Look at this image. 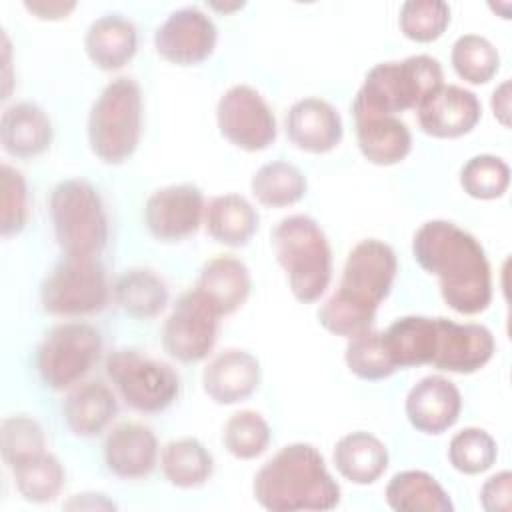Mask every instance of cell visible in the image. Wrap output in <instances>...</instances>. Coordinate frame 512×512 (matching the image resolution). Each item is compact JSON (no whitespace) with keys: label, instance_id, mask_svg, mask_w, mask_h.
I'll return each instance as SVG.
<instances>
[{"label":"cell","instance_id":"cell-33","mask_svg":"<svg viewBox=\"0 0 512 512\" xmlns=\"http://www.w3.org/2000/svg\"><path fill=\"white\" fill-rule=\"evenodd\" d=\"M12 476L18 494L32 504H48L56 500L66 482V470L52 452H42L12 468Z\"/></svg>","mask_w":512,"mask_h":512},{"label":"cell","instance_id":"cell-15","mask_svg":"<svg viewBox=\"0 0 512 512\" xmlns=\"http://www.w3.org/2000/svg\"><path fill=\"white\" fill-rule=\"evenodd\" d=\"M494 352V334L484 324L436 318L432 368L452 374H474L492 360Z\"/></svg>","mask_w":512,"mask_h":512},{"label":"cell","instance_id":"cell-45","mask_svg":"<svg viewBox=\"0 0 512 512\" xmlns=\"http://www.w3.org/2000/svg\"><path fill=\"white\" fill-rule=\"evenodd\" d=\"M66 508H88V510H114L116 504L112 500L106 498V494L100 492H82V494H74L66 504Z\"/></svg>","mask_w":512,"mask_h":512},{"label":"cell","instance_id":"cell-13","mask_svg":"<svg viewBox=\"0 0 512 512\" xmlns=\"http://www.w3.org/2000/svg\"><path fill=\"white\" fill-rule=\"evenodd\" d=\"M206 200L192 182L170 184L154 190L144 204V224L158 242H182L204 224Z\"/></svg>","mask_w":512,"mask_h":512},{"label":"cell","instance_id":"cell-34","mask_svg":"<svg viewBox=\"0 0 512 512\" xmlns=\"http://www.w3.org/2000/svg\"><path fill=\"white\" fill-rule=\"evenodd\" d=\"M450 64L464 82L480 86L490 82L500 70V54L486 36L462 34L452 44Z\"/></svg>","mask_w":512,"mask_h":512},{"label":"cell","instance_id":"cell-5","mask_svg":"<svg viewBox=\"0 0 512 512\" xmlns=\"http://www.w3.org/2000/svg\"><path fill=\"white\" fill-rule=\"evenodd\" d=\"M270 242L292 296L302 304L320 300L332 280V248L322 226L306 214H292L274 226Z\"/></svg>","mask_w":512,"mask_h":512},{"label":"cell","instance_id":"cell-12","mask_svg":"<svg viewBox=\"0 0 512 512\" xmlns=\"http://www.w3.org/2000/svg\"><path fill=\"white\" fill-rule=\"evenodd\" d=\"M218 132L244 152H262L276 142V116L250 84L230 86L216 104Z\"/></svg>","mask_w":512,"mask_h":512},{"label":"cell","instance_id":"cell-27","mask_svg":"<svg viewBox=\"0 0 512 512\" xmlns=\"http://www.w3.org/2000/svg\"><path fill=\"white\" fill-rule=\"evenodd\" d=\"M116 412V396L104 382H84L76 386L62 406L64 422L78 438H92L104 432Z\"/></svg>","mask_w":512,"mask_h":512},{"label":"cell","instance_id":"cell-38","mask_svg":"<svg viewBox=\"0 0 512 512\" xmlns=\"http://www.w3.org/2000/svg\"><path fill=\"white\" fill-rule=\"evenodd\" d=\"M498 444L490 432L478 426H468L456 432L448 444V460L460 474L476 476L494 466Z\"/></svg>","mask_w":512,"mask_h":512},{"label":"cell","instance_id":"cell-8","mask_svg":"<svg viewBox=\"0 0 512 512\" xmlns=\"http://www.w3.org/2000/svg\"><path fill=\"white\" fill-rule=\"evenodd\" d=\"M104 368L124 404L136 412H164L180 396L178 372L170 364L134 348L110 352Z\"/></svg>","mask_w":512,"mask_h":512},{"label":"cell","instance_id":"cell-32","mask_svg":"<svg viewBox=\"0 0 512 512\" xmlns=\"http://www.w3.org/2000/svg\"><path fill=\"white\" fill-rule=\"evenodd\" d=\"M308 180L304 172L284 160L262 164L250 180V192L266 208H286L306 196Z\"/></svg>","mask_w":512,"mask_h":512},{"label":"cell","instance_id":"cell-21","mask_svg":"<svg viewBox=\"0 0 512 512\" xmlns=\"http://www.w3.org/2000/svg\"><path fill=\"white\" fill-rule=\"evenodd\" d=\"M54 138L52 120L34 102H16L4 108L0 118V144L14 158H36L44 154Z\"/></svg>","mask_w":512,"mask_h":512},{"label":"cell","instance_id":"cell-41","mask_svg":"<svg viewBox=\"0 0 512 512\" xmlns=\"http://www.w3.org/2000/svg\"><path fill=\"white\" fill-rule=\"evenodd\" d=\"M0 234L2 238H12L18 236L30 218V194H28V184L24 174L4 162L0 166Z\"/></svg>","mask_w":512,"mask_h":512},{"label":"cell","instance_id":"cell-37","mask_svg":"<svg viewBox=\"0 0 512 512\" xmlns=\"http://www.w3.org/2000/svg\"><path fill=\"white\" fill-rule=\"evenodd\" d=\"M460 186L476 200L502 198L510 186V166L496 154H476L460 168Z\"/></svg>","mask_w":512,"mask_h":512},{"label":"cell","instance_id":"cell-7","mask_svg":"<svg viewBox=\"0 0 512 512\" xmlns=\"http://www.w3.org/2000/svg\"><path fill=\"white\" fill-rule=\"evenodd\" d=\"M54 238L66 256H98L108 240V216L100 192L84 178L58 182L50 192Z\"/></svg>","mask_w":512,"mask_h":512},{"label":"cell","instance_id":"cell-10","mask_svg":"<svg viewBox=\"0 0 512 512\" xmlns=\"http://www.w3.org/2000/svg\"><path fill=\"white\" fill-rule=\"evenodd\" d=\"M102 336L88 322L56 324L36 350V370L50 390L74 388L100 360Z\"/></svg>","mask_w":512,"mask_h":512},{"label":"cell","instance_id":"cell-23","mask_svg":"<svg viewBox=\"0 0 512 512\" xmlns=\"http://www.w3.org/2000/svg\"><path fill=\"white\" fill-rule=\"evenodd\" d=\"M194 288L202 292L222 316H230L246 304L252 292V276L242 260L220 254L204 262Z\"/></svg>","mask_w":512,"mask_h":512},{"label":"cell","instance_id":"cell-29","mask_svg":"<svg viewBox=\"0 0 512 512\" xmlns=\"http://www.w3.org/2000/svg\"><path fill=\"white\" fill-rule=\"evenodd\" d=\"M386 504L396 512H452L454 502L442 484L424 470L396 472L384 490Z\"/></svg>","mask_w":512,"mask_h":512},{"label":"cell","instance_id":"cell-36","mask_svg":"<svg viewBox=\"0 0 512 512\" xmlns=\"http://www.w3.org/2000/svg\"><path fill=\"white\" fill-rule=\"evenodd\" d=\"M0 452L10 470L46 452L42 424L28 414L6 416L0 424Z\"/></svg>","mask_w":512,"mask_h":512},{"label":"cell","instance_id":"cell-31","mask_svg":"<svg viewBox=\"0 0 512 512\" xmlns=\"http://www.w3.org/2000/svg\"><path fill=\"white\" fill-rule=\"evenodd\" d=\"M114 300L136 320L156 318L168 304L166 282L150 268H130L114 284Z\"/></svg>","mask_w":512,"mask_h":512},{"label":"cell","instance_id":"cell-24","mask_svg":"<svg viewBox=\"0 0 512 512\" xmlns=\"http://www.w3.org/2000/svg\"><path fill=\"white\" fill-rule=\"evenodd\" d=\"M332 462L344 480L368 486L384 476L390 456L386 444L378 436L366 430H356L344 434L334 444Z\"/></svg>","mask_w":512,"mask_h":512},{"label":"cell","instance_id":"cell-16","mask_svg":"<svg viewBox=\"0 0 512 512\" xmlns=\"http://www.w3.org/2000/svg\"><path fill=\"white\" fill-rule=\"evenodd\" d=\"M482 118L478 96L458 84H440L416 106V120L432 138H460L470 134Z\"/></svg>","mask_w":512,"mask_h":512},{"label":"cell","instance_id":"cell-35","mask_svg":"<svg viewBox=\"0 0 512 512\" xmlns=\"http://www.w3.org/2000/svg\"><path fill=\"white\" fill-rule=\"evenodd\" d=\"M270 440L272 428L256 410H238L230 414L222 428V444L238 460L258 458L266 452Z\"/></svg>","mask_w":512,"mask_h":512},{"label":"cell","instance_id":"cell-20","mask_svg":"<svg viewBox=\"0 0 512 512\" xmlns=\"http://www.w3.org/2000/svg\"><path fill=\"white\" fill-rule=\"evenodd\" d=\"M108 472L122 480H140L152 474L158 464V438L150 426L122 422L114 426L102 446Z\"/></svg>","mask_w":512,"mask_h":512},{"label":"cell","instance_id":"cell-46","mask_svg":"<svg viewBox=\"0 0 512 512\" xmlns=\"http://www.w3.org/2000/svg\"><path fill=\"white\" fill-rule=\"evenodd\" d=\"M244 6V2H234V4H216V2H212L210 4V8H214V10H220V12H232V10H240Z\"/></svg>","mask_w":512,"mask_h":512},{"label":"cell","instance_id":"cell-43","mask_svg":"<svg viewBox=\"0 0 512 512\" xmlns=\"http://www.w3.org/2000/svg\"><path fill=\"white\" fill-rule=\"evenodd\" d=\"M24 8L38 20H62L76 8V2H24Z\"/></svg>","mask_w":512,"mask_h":512},{"label":"cell","instance_id":"cell-2","mask_svg":"<svg viewBox=\"0 0 512 512\" xmlns=\"http://www.w3.org/2000/svg\"><path fill=\"white\" fill-rule=\"evenodd\" d=\"M398 272V258L390 244L364 238L346 256L336 292L318 308L320 326L352 338L374 326L380 304L388 298Z\"/></svg>","mask_w":512,"mask_h":512},{"label":"cell","instance_id":"cell-14","mask_svg":"<svg viewBox=\"0 0 512 512\" xmlns=\"http://www.w3.org/2000/svg\"><path fill=\"white\" fill-rule=\"evenodd\" d=\"M218 42L214 20L198 6H184L166 16L154 32L156 54L176 66H198L208 60Z\"/></svg>","mask_w":512,"mask_h":512},{"label":"cell","instance_id":"cell-6","mask_svg":"<svg viewBox=\"0 0 512 512\" xmlns=\"http://www.w3.org/2000/svg\"><path fill=\"white\" fill-rule=\"evenodd\" d=\"M86 136L92 154L118 166L132 158L142 138V90L134 78L108 82L90 106Z\"/></svg>","mask_w":512,"mask_h":512},{"label":"cell","instance_id":"cell-3","mask_svg":"<svg viewBox=\"0 0 512 512\" xmlns=\"http://www.w3.org/2000/svg\"><path fill=\"white\" fill-rule=\"evenodd\" d=\"M252 496L270 512H322L336 508L342 492L320 450L308 442H292L260 466Z\"/></svg>","mask_w":512,"mask_h":512},{"label":"cell","instance_id":"cell-11","mask_svg":"<svg viewBox=\"0 0 512 512\" xmlns=\"http://www.w3.org/2000/svg\"><path fill=\"white\" fill-rule=\"evenodd\" d=\"M220 318L222 314L202 292L196 288L184 292L164 320V352L182 364L204 360L218 340Z\"/></svg>","mask_w":512,"mask_h":512},{"label":"cell","instance_id":"cell-17","mask_svg":"<svg viewBox=\"0 0 512 512\" xmlns=\"http://www.w3.org/2000/svg\"><path fill=\"white\" fill-rule=\"evenodd\" d=\"M404 412L412 428L428 436H438L458 422L462 394L446 376L430 374L408 390Z\"/></svg>","mask_w":512,"mask_h":512},{"label":"cell","instance_id":"cell-19","mask_svg":"<svg viewBox=\"0 0 512 512\" xmlns=\"http://www.w3.org/2000/svg\"><path fill=\"white\" fill-rule=\"evenodd\" d=\"M284 126L288 140L308 154H328L344 136L340 112L318 96L296 100L286 114Z\"/></svg>","mask_w":512,"mask_h":512},{"label":"cell","instance_id":"cell-40","mask_svg":"<svg viewBox=\"0 0 512 512\" xmlns=\"http://www.w3.org/2000/svg\"><path fill=\"white\" fill-rule=\"evenodd\" d=\"M450 26V6L442 0H408L400 6L398 28L412 42H434Z\"/></svg>","mask_w":512,"mask_h":512},{"label":"cell","instance_id":"cell-30","mask_svg":"<svg viewBox=\"0 0 512 512\" xmlns=\"http://www.w3.org/2000/svg\"><path fill=\"white\" fill-rule=\"evenodd\" d=\"M160 468L172 486L192 490L204 486L212 478L214 458L198 438L182 436L162 446Z\"/></svg>","mask_w":512,"mask_h":512},{"label":"cell","instance_id":"cell-39","mask_svg":"<svg viewBox=\"0 0 512 512\" xmlns=\"http://www.w3.org/2000/svg\"><path fill=\"white\" fill-rule=\"evenodd\" d=\"M344 362H346V368L356 378L366 382H378V380L390 378L396 372L382 344V332L374 328L348 338V344L344 350Z\"/></svg>","mask_w":512,"mask_h":512},{"label":"cell","instance_id":"cell-4","mask_svg":"<svg viewBox=\"0 0 512 512\" xmlns=\"http://www.w3.org/2000/svg\"><path fill=\"white\" fill-rule=\"evenodd\" d=\"M440 84H444V72L434 56L416 54L378 62L366 72L352 100L354 122L416 110L422 98Z\"/></svg>","mask_w":512,"mask_h":512},{"label":"cell","instance_id":"cell-9","mask_svg":"<svg viewBox=\"0 0 512 512\" xmlns=\"http://www.w3.org/2000/svg\"><path fill=\"white\" fill-rule=\"evenodd\" d=\"M110 296L108 276L98 256H66L50 270L40 288L44 312L80 318L100 312Z\"/></svg>","mask_w":512,"mask_h":512},{"label":"cell","instance_id":"cell-44","mask_svg":"<svg viewBox=\"0 0 512 512\" xmlns=\"http://www.w3.org/2000/svg\"><path fill=\"white\" fill-rule=\"evenodd\" d=\"M492 112H494V118L504 126L508 128L510 126V80H502L494 92H492Z\"/></svg>","mask_w":512,"mask_h":512},{"label":"cell","instance_id":"cell-42","mask_svg":"<svg viewBox=\"0 0 512 512\" xmlns=\"http://www.w3.org/2000/svg\"><path fill=\"white\" fill-rule=\"evenodd\" d=\"M480 506L486 512H510L512 508V472L500 470L484 480L480 488Z\"/></svg>","mask_w":512,"mask_h":512},{"label":"cell","instance_id":"cell-28","mask_svg":"<svg viewBox=\"0 0 512 512\" xmlns=\"http://www.w3.org/2000/svg\"><path fill=\"white\" fill-rule=\"evenodd\" d=\"M360 154L374 166L400 164L412 152V132L398 116L356 120Z\"/></svg>","mask_w":512,"mask_h":512},{"label":"cell","instance_id":"cell-18","mask_svg":"<svg viewBox=\"0 0 512 512\" xmlns=\"http://www.w3.org/2000/svg\"><path fill=\"white\" fill-rule=\"evenodd\" d=\"M260 380V362L244 348H224L202 370V390L220 406L248 400L258 390Z\"/></svg>","mask_w":512,"mask_h":512},{"label":"cell","instance_id":"cell-22","mask_svg":"<svg viewBox=\"0 0 512 512\" xmlns=\"http://www.w3.org/2000/svg\"><path fill=\"white\" fill-rule=\"evenodd\" d=\"M138 50V30L122 14H104L96 18L84 34V52L88 60L104 70L124 68Z\"/></svg>","mask_w":512,"mask_h":512},{"label":"cell","instance_id":"cell-25","mask_svg":"<svg viewBox=\"0 0 512 512\" xmlns=\"http://www.w3.org/2000/svg\"><path fill=\"white\" fill-rule=\"evenodd\" d=\"M436 342V318L410 314L382 330V344L396 370L430 366Z\"/></svg>","mask_w":512,"mask_h":512},{"label":"cell","instance_id":"cell-26","mask_svg":"<svg viewBox=\"0 0 512 512\" xmlns=\"http://www.w3.org/2000/svg\"><path fill=\"white\" fill-rule=\"evenodd\" d=\"M204 226L214 242L230 248H242L258 232L260 216L248 198L228 192L214 196L206 204Z\"/></svg>","mask_w":512,"mask_h":512},{"label":"cell","instance_id":"cell-1","mask_svg":"<svg viewBox=\"0 0 512 512\" xmlns=\"http://www.w3.org/2000/svg\"><path fill=\"white\" fill-rule=\"evenodd\" d=\"M414 262L438 278L442 300L462 316H476L492 302V270L474 234L442 218L426 220L412 236Z\"/></svg>","mask_w":512,"mask_h":512}]
</instances>
